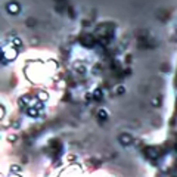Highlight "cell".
<instances>
[{
  "instance_id": "cell-1",
  "label": "cell",
  "mask_w": 177,
  "mask_h": 177,
  "mask_svg": "<svg viewBox=\"0 0 177 177\" xmlns=\"http://www.w3.org/2000/svg\"><path fill=\"white\" fill-rule=\"evenodd\" d=\"M120 140H121L122 145H129V143H131V137L127 136V134H122V136L120 137Z\"/></svg>"
},
{
  "instance_id": "cell-2",
  "label": "cell",
  "mask_w": 177,
  "mask_h": 177,
  "mask_svg": "<svg viewBox=\"0 0 177 177\" xmlns=\"http://www.w3.org/2000/svg\"><path fill=\"white\" fill-rule=\"evenodd\" d=\"M8 9H9L10 12L13 10V13H16V10H18V6H16V5H12V3H10V5H8Z\"/></svg>"
},
{
  "instance_id": "cell-3",
  "label": "cell",
  "mask_w": 177,
  "mask_h": 177,
  "mask_svg": "<svg viewBox=\"0 0 177 177\" xmlns=\"http://www.w3.org/2000/svg\"><path fill=\"white\" fill-rule=\"evenodd\" d=\"M30 115H31V117H35V115H37V109L31 108V109H30Z\"/></svg>"
},
{
  "instance_id": "cell-4",
  "label": "cell",
  "mask_w": 177,
  "mask_h": 177,
  "mask_svg": "<svg viewBox=\"0 0 177 177\" xmlns=\"http://www.w3.org/2000/svg\"><path fill=\"white\" fill-rule=\"evenodd\" d=\"M99 117H100V118H105V117H106V112H105V111H100V112H99Z\"/></svg>"
},
{
  "instance_id": "cell-5",
  "label": "cell",
  "mask_w": 177,
  "mask_h": 177,
  "mask_svg": "<svg viewBox=\"0 0 177 177\" xmlns=\"http://www.w3.org/2000/svg\"><path fill=\"white\" fill-rule=\"evenodd\" d=\"M12 170H13L15 173H18V171H19V167H16V165H13V167H12Z\"/></svg>"
}]
</instances>
